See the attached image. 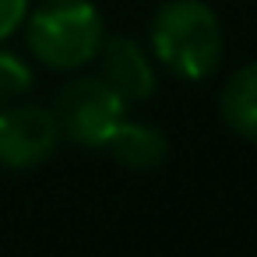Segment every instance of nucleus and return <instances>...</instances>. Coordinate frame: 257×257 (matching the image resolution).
Listing matches in <instances>:
<instances>
[{
    "label": "nucleus",
    "instance_id": "1",
    "mask_svg": "<svg viewBox=\"0 0 257 257\" xmlns=\"http://www.w3.org/2000/svg\"><path fill=\"white\" fill-rule=\"evenodd\" d=\"M152 50L173 74L187 81L208 78L222 57V29L215 11H208L201 0L162 4L152 22Z\"/></svg>",
    "mask_w": 257,
    "mask_h": 257
},
{
    "label": "nucleus",
    "instance_id": "2",
    "mask_svg": "<svg viewBox=\"0 0 257 257\" xmlns=\"http://www.w3.org/2000/svg\"><path fill=\"white\" fill-rule=\"evenodd\" d=\"M102 46V18L88 0H46L29 18V50L53 71L85 67Z\"/></svg>",
    "mask_w": 257,
    "mask_h": 257
},
{
    "label": "nucleus",
    "instance_id": "3",
    "mask_svg": "<svg viewBox=\"0 0 257 257\" xmlns=\"http://www.w3.org/2000/svg\"><path fill=\"white\" fill-rule=\"evenodd\" d=\"M60 131L85 148H106L109 134L123 120V99L102 78H78L57 95Z\"/></svg>",
    "mask_w": 257,
    "mask_h": 257
},
{
    "label": "nucleus",
    "instance_id": "7",
    "mask_svg": "<svg viewBox=\"0 0 257 257\" xmlns=\"http://www.w3.org/2000/svg\"><path fill=\"white\" fill-rule=\"evenodd\" d=\"M222 116L236 134L257 141V64H246L229 78L222 92Z\"/></svg>",
    "mask_w": 257,
    "mask_h": 257
},
{
    "label": "nucleus",
    "instance_id": "5",
    "mask_svg": "<svg viewBox=\"0 0 257 257\" xmlns=\"http://www.w3.org/2000/svg\"><path fill=\"white\" fill-rule=\"evenodd\" d=\"M102 81L123 99V102H141L155 92V71L148 53L127 39L116 36L102 46Z\"/></svg>",
    "mask_w": 257,
    "mask_h": 257
},
{
    "label": "nucleus",
    "instance_id": "4",
    "mask_svg": "<svg viewBox=\"0 0 257 257\" xmlns=\"http://www.w3.org/2000/svg\"><path fill=\"white\" fill-rule=\"evenodd\" d=\"M60 123L50 109L15 106L0 113V162L11 169H29L57 152Z\"/></svg>",
    "mask_w": 257,
    "mask_h": 257
},
{
    "label": "nucleus",
    "instance_id": "8",
    "mask_svg": "<svg viewBox=\"0 0 257 257\" xmlns=\"http://www.w3.org/2000/svg\"><path fill=\"white\" fill-rule=\"evenodd\" d=\"M29 85H32V71L25 67V60L0 50V99H15L29 92Z\"/></svg>",
    "mask_w": 257,
    "mask_h": 257
},
{
    "label": "nucleus",
    "instance_id": "6",
    "mask_svg": "<svg viewBox=\"0 0 257 257\" xmlns=\"http://www.w3.org/2000/svg\"><path fill=\"white\" fill-rule=\"evenodd\" d=\"M106 148L127 169H155L169 155V141H166L162 131H155L148 123H127V120L116 123V131L106 141Z\"/></svg>",
    "mask_w": 257,
    "mask_h": 257
},
{
    "label": "nucleus",
    "instance_id": "9",
    "mask_svg": "<svg viewBox=\"0 0 257 257\" xmlns=\"http://www.w3.org/2000/svg\"><path fill=\"white\" fill-rule=\"evenodd\" d=\"M29 15V0H0V43H4Z\"/></svg>",
    "mask_w": 257,
    "mask_h": 257
}]
</instances>
